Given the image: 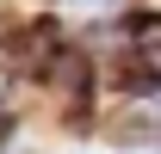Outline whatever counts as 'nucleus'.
I'll return each mask as SVG.
<instances>
[{"label": "nucleus", "instance_id": "1", "mask_svg": "<svg viewBox=\"0 0 161 154\" xmlns=\"http://www.w3.org/2000/svg\"><path fill=\"white\" fill-rule=\"evenodd\" d=\"M136 68L142 74H161V19H136Z\"/></svg>", "mask_w": 161, "mask_h": 154}, {"label": "nucleus", "instance_id": "2", "mask_svg": "<svg viewBox=\"0 0 161 154\" xmlns=\"http://www.w3.org/2000/svg\"><path fill=\"white\" fill-rule=\"evenodd\" d=\"M75 13H80V19H93V13L112 19V13H118V0H75Z\"/></svg>", "mask_w": 161, "mask_h": 154}]
</instances>
